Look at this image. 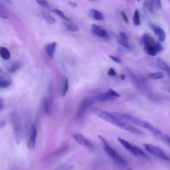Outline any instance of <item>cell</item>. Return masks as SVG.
Here are the masks:
<instances>
[{"label": "cell", "instance_id": "6da1fadb", "mask_svg": "<svg viewBox=\"0 0 170 170\" xmlns=\"http://www.w3.org/2000/svg\"><path fill=\"white\" fill-rule=\"evenodd\" d=\"M143 145L147 151L157 159L168 162L170 161V157L167 156L160 148L149 144H144Z\"/></svg>", "mask_w": 170, "mask_h": 170}, {"label": "cell", "instance_id": "7a4b0ae2", "mask_svg": "<svg viewBox=\"0 0 170 170\" xmlns=\"http://www.w3.org/2000/svg\"><path fill=\"white\" fill-rule=\"evenodd\" d=\"M118 140L121 144L135 156H139L146 159L148 158L147 155L141 148L122 139L118 138Z\"/></svg>", "mask_w": 170, "mask_h": 170}, {"label": "cell", "instance_id": "3957f363", "mask_svg": "<svg viewBox=\"0 0 170 170\" xmlns=\"http://www.w3.org/2000/svg\"><path fill=\"white\" fill-rule=\"evenodd\" d=\"M94 111L99 117L115 126L118 127L123 122L122 120L119 119L113 113L96 109L94 110Z\"/></svg>", "mask_w": 170, "mask_h": 170}, {"label": "cell", "instance_id": "277c9868", "mask_svg": "<svg viewBox=\"0 0 170 170\" xmlns=\"http://www.w3.org/2000/svg\"><path fill=\"white\" fill-rule=\"evenodd\" d=\"M115 115L121 120H125L129 121L137 126L143 127L146 121L141 119L135 116L128 114L121 113H113Z\"/></svg>", "mask_w": 170, "mask_h": 170}, {"label": "cell", "instance_id": "5b68a950", "mask_svg": "<svg viewBox=\"0 0 170 170\" xmlns=\"http://www.w3.org/2000/svg\"><path fill=\"white\" fill-rule=\"evenodd\" d=\"M95 101L94 98L88 97L82 101L81 105L76 113V117L78 119H79L83 116L85 112L88 108Z\"/></svg>", "mask_w": 170, "mask_h": 170}, {"label": "cell", "instance_id": "8992f818", "mask_svg": "<svg viewBox=\"0 0 170 170\" xmlns=\"http://www.w3.org/2000/svg\"><path fill=\"white\" fill-rule=\"evenodd\" d=\"M163 50V46L159 42L155 46L144 45V50L146 54L150 56H154Z\"/></svg>", "mask_w": 170, "mask_h": 170}, {"label": "cell", "instance_id": "52a82bcc", "mask_svg": "<svg viewBox=\"0 0 170 170\" xmlns=\"http://www.w3.org/2000/svg\"><path fill=\"white\" fill-rule=\"evenodd\" d=\"M12 83V80L10 76L0 69V86L2 88H8Z\"/></svg>", "mask_w": 170, "mask_h": 170}, {"label": "cell", "instance_id": "ba28073f", "mask_svg": "<svg viewBox=\"0 0 170 170\" xmlns=\"http://www.w3.org/2000/svg\"><path fill=\"white\" fill-rule=\"evenodd\" d=\"M149 26L153 30L155 34L158 37L159 41L161 42L164 41L166 35L165 31L163 29L152 23H149Z\"/></svg>", "mask_w": 170, "mask_h": 170}, {"label": "cell", "instance_id": "9c48e42d", "mask_svg": "<svg viewBox=\"0 0 170 170\" xmlns=\"http://www.w3.org/2000/svg\"><path fill=\"white\" fill-rule=\"evenodd\" d=\"M118 127L134 134L141 135L143 134L142 131L137 128L123 121L119 125Z\"/></svg>", "mask_w": 170, "mask_h": 170}, {"label": "cell", "instance_id": "30bf717a", "mask_svg": "<svg viewBox=\"0 0 170 170\" xmlns=\"http://www.w3.org/2000/svg\"><path fill=\"white\" fill-rule=\"evenodd\" d=\"M74 138L80 145L88 146V147H92V144L90 141L81 134H76L74 135Z\"/></svg>", "mask_w": 170, "mask_h": 170}, {"label": "cell", "instance_id": "8fae6325", "mask_svg": "<svg viewBox=\"0 0 170 170\" xmlns=\"http://www.w3.org/2000/svg\"><path fill=\"white\" fill-rule=\"evenodd\" d=\"M37 136V129L35 126L32 127L30 137L29 146L32 149H34Z\"/></svg>", "mask_w": 170, "mask_h": 170}, {"label": "cell", "instance_id": "7c38bea8", "mask_svg": "<svg viewBox=\"0 0 170 170\" xmlns=\"http://www.w3.org/2000/svg\"><path fill=\"white\" fill-rule=\"evenodd\" d=\"M53 103V99L51 97H49L44 100V109L45 113L47 115H50L51 113Z\"/></svg>", "mask_w": 170, "mask_h": 170}, {"label": "cell", "instance_id": "4fadbf2b", "mask_svg": "<svg viewBox=\"0 0 170 170\" xmlns=\"http://www.w3.org/2000/svg\"><path fill=\"white\" fill-rule=\"evenodd\" d=\"M142 40L144 45L155 46L157 42L153 38L147 34H144L142 37Z\"/></svg>", "mask_w": 170, "mask_h": 170}, {"label": "cell", "instance_id": "5bb4252c", "mask_svg": "<svg viewBox=\"0 0 170 170\" xmlns=\"http://www.w3.org/2000/svg\"><path fill=\"white\" fill-rule=\"evenodd\" d=\"M92 33L93 34L102 38H107L108 37V33L107 30L102 28L101 27L92 28Z\"/></svg>", "mask_w": 170, "mask_h": 170}, {"label": "cell", "instance_id": "9a60e30c", "mask_svg": "<svg viewBox=\"0 0 170 170\" xmlns=\"http://www.w3.org/2000/svg\"><path fill=\"white\" fill-rule=\"evenodd\" d=\"M143 128L145 129L146 130L150 132L151 133L153 134H154L157 136H159L161 133V132L158 129L151 124L150 123L147 121H146L143 126Z\"/></svg>", "mask_w": 170, "mask_h": 170}, {"label": "cell", "instance_id": "2e32d148", "mask_svg": "<svg viewBox=\"0 0 170 170\" xmlns=\"http://www.w3.org/2000/svg\"><path fill=\"white\" fill-rule=\"evenodd\" d=\"M114 98L110 95L107 92L97 95L94 98L95 101H105L111 100Z\"/></svg>", "mask_w": 170, "mask_h": 170}, {"label": "cell", "instance_id": "e0dca14e", "mask_svg": "<svg viewBox=\"0 0 170 170\" xmlns=\"http://www.w3.org/2000/svg\"><path fill=\"white\" fill-rule=\"evenodd\" d=\"M57 43L56 42H53L49 44L46 47V51L48 56L51 58H53L54 56L55 49H56Z\"/></svg>", "mask_w": 170, "mask_h": 170}, {"label": "cell", "instance_id": "ac0fdd59", "mask_svg": "<svg viewBox=\"0 0 170 170\" xmlns=\"http://www.w3.org/2000/svg\"><path fill=\"white\" fill-rule=\"evenodd\" d=\"M90 16L96 20H103L104 17L103 14L98 11L94 9H91L90 11Z\"/></svg>", "mask_w": 170, "mask_h": 170}, {"label": "cell", "instance_id": "d6986e66", "mask_svg": "<svg viewBox=\"0 0 170 170\" xmlns=\"http://www.w3.org/2000/svg\"><path fill=\"white\" fill-rule=\"evenodd\" d=\"M157 63L158 67L160 69L164 70L170 75V67L167 63L159 58L157 59Z\"/></svg>", "mask_w": 170, "mask_h": 170}, {"label": "cell", "instance_id": "ffe728a7", "mask_svg": "<svg viewBox=\"0 0 170 170\" xmlns=\"http://www.w3.org/2000/svg\"><path fill=\"white\" fill-rule=\"evenodd\" d=\"M0 55L1 58L5 60L9 59L10 57V53L7 48L3 47L0 48Z\"/></svg>", "mask_w": 170, "mask_h": 170}, {"label": "cell", "instance_id": "44dd1931", "mask_svg": "<svg viewBox=\"0 0 170 170\" xmlns=\"http://www.w3.org/2000/svg\"><path fill=\"white\" fill-rule=\"evenodd\" d=\"M65 28L67 31L71 32H77L79 31V27L76 24L67 23H64Z\"/></svg>", "mask_w": 170, "mask_h": 170}, {"label": "cell", "instance_id": "7402d4cb", "mask_svg": "<svg viewBox=\"0 0 170 170\" xmlns=\"http://www.w3.org/2000/svg\"><path fill=\"white\" fill-rule=\"evenodd\" d=\"M42 16L47 22L50 24H54L55 22V19L53 17L48 14L47 13L42 12L41 13Z\"/></svg>", "mask_w": 170, "mask_h": 170}, {"label": "cell", "instance_id": "603a6c76", "mask_svg": "<svg viewBox=\"0 0 170 170\" xmlns=\"http://www.w3.org/2000/svg\"><path fill=\"white\" fill-rule=\"evenodd\" d=\"M116 39L117 42L119 44L124 46V47L128 49H131V47L128 44V41L123 39L120 36H117L116 37Z\"/></svg>", "mask_w": 170, "mask_h": 170}, {"label": "cell", "instance_id": "cb8c5ba5", "mask_svg": "<svg viewBox=\"0 0 170 170\" xmlns=\"http://www.w3.org/2000/svg\"><path fill=\"white\" fill-rule=\"evenodd\" d=\"M20 63L17 62H15L12 63L8 68V71L10 73H14L20 68Z\"/></svg>", "mask_w": 170, "mask_h": 170}, {"label": "cell", "instance_id": "d4e9b609", "mask_svg": "<svg viewBox=\"0 0 170 170\" xmlns=\"http://www.w3.org/2000/svg\"><path fill=\"white\" fill-rule=\"evenodd\" d=\"M144 6L148 9L151 13L154 11V8L152 1H144Z\"/></svg>", "mask_w": 170, "mask_h": 170}, {"label": "cell", "instance_id": "484cf974", "mask_svg": "<svg viewBox=\"0 0 170 170\" xmlns=\"http://www.w3.org/2000/svg\"><path fill=\"white\" fill-rule=\"evenodd\" d=\"M133 21L134 24L136 26H139L141 24L140 22V13L139 10L136 9L134 12V15L133 18Z\"/></svg>", "mask_w": 170, "mask_h": 170}, {"label": "cell", "instance_id": "4316f807", "mask_svg": "<svg viewBox=\"0 0 170 170\" xmlns=\"http://www.w3.org/2000/svg\"><path fill=\"white\" fill-rule=\"evenodd\" d=\"M53 11L55 13L61 17L64 20L69 22H72V20L68 18L62 11L58 9H55L53 10Z\"/></svg>", "mask_w": 170, "mask_h": 170}, {"label": "cell", "instance_id": "83f0119b", "mask_svg": "<svg viewBox=\"0 0 170 170\" xmlns=\"http://www.w3.org/2000/svg\"><path fill=\"white\" fill-rule=\"evenodd\" d=\"M0 16L2 18L5 19H7L9 17V14L7 11L1 3L0 4Z\"/></svg>", "mask_w": 170, "mask_h": 170}, {"label": "cell", "instance_id": "f1b7e54d", "mask_svg": "<svg viewBox=\"0 0 170 170\" xmlns=\"http://www.w3.org/2000/svg\"><path fill=\"white\" fill-rule=\"evenodd\" d=\"M149 76L154 79H161L164 76V74L161 72H158L156 73L150 74L149 75Z\"/></svg>", "mask_w": 170, "mask_h": 170}, {"label": "cell", "instance_id": "f546056e", "mask_svg": "<svg viewBox=\"0 0 170 170\" xmlns=\"http://www.w3.org/2000/svg\"><path fill=\"white\" fill-rule=\"evenodd\" d=\"M69 80L67 78H65L63 84L62 94L63 96H64L67 92L69 89Z\"/></svg>", "mask_w": 170, "mask_h": 170}, {"label": "cell", "instance_id": "4dcf8cb0", "mask_svg": "<svg viewBox=\"0 0 170 170\" xmlns=\"http://www.w3.org/2000/svg\"><path fill=\"white\" fill-rule=\"evenodd\" d=\"M154 6V9L158 10L160 9L161 7V2L159 0L152 1Z\"/></svg>", "mask_w": 170, "mask_h": 170}, {"label": "cell", "instance_id": "1f68e13d", "mask_svg": "<svg viewBox=\"0 0 170 170\" xmlns=\"http://www.w3.org/2000/svg\"><path fill=\"white\" fill-rule=\"evenodd\" d=\"M159 136L161 138L163 141L170 144V136H169L161 133Z\"/></svg>", "mask_w": 170, "mask_h": 170}, {"label": "cell", "instance_id": "d6a6232c", "mask_svg": "<svg viewBox=\"0 0 170 170\" xmlns=\"http://www.w3.org/2000/svg\"><path fill=\"white\" fill-rule=\"evenodd\" d=\"M36 1L39 5L43 7H48L49 6L47 1L45 0H37Z\"/></svg>", "mask_w": 170, "mask_h": 170}, {"label": "cell", "instance_id": "836d02e7", "mask_svg": "<svg viewBox=\"0 0 170 170\" xmlns=\"http://www.w3.org/2000/svg\"><path fill=\"white\" fill-rule=\"evenodd\" d=\"M107 92L110 95L114 98L120 97V95L118 93L116 92V91L112 90L111 89H109V90Z\"/></svg>", "mask_w": 170, "mask_h": 170}, {"label": "cell", "instance_id": "e575fe53", "mask_svg": "<svg viewBox=\"0 0 170 170\" xmlns=\"http://www.w3.org/2000/svg\"><path fill=\"white\" fill-rule=\"evenodd\" d=\"M109 57L112 61H114V62L117 63L121 64L122 63V61L121 59L117 57L113 56V55H109Z\"/></svg>", "mask_w": 170, "mask_h": 170}, {"label": "cell", "instance_id": "d590c367", "mask_svg": "<svg viewBox=\"0 0 170 170\" xmlns=\"http://www.w3.org/2000/svg\"><path fill=\"white\" fill-rule=\"evenodd\" d=\"M108 75L110 76H115L116 75L115 71L113 68H111L108 72Z\"/></svg>", "mask_w": 170, "mask_h": 170}, {"label": "cell", "instance_id": "8d00e7d4", "mask_svg": "<svg viewBox=\"0 0 170 170\" xmlns=\"http://www.w3.org/2000/svg\"><path fill=\"white\" fill-rule=\"evenodd\" d=\"M121 14L122 18L123 19H124L125 22L127 23H129V21L128 18L127 16L126 13H125V12L124 11H122L121 12Z\"/></svg>", "mask_w": 170, "mask_h": 170}, {"label": "cell", "instance_id": "74e56055", "mask_svg": "<svg viewBox=\"0 0 170 170\" xmlns=\"http://www.w3.org/2000/svg\"><path fill=\"white\" fill-rule=\"evenodd\" d=\"M119 34L121 37L123 39L126 40L127 41H128V37L126 34L122 32H119Z\"/></svg>", "mask_w": 170, "mask_h": 170}, {"label": "cell", "instance_id": "f35d334b", "mask_svg": "<svg viewBox=\"0 0 170 170\" xmlns=\"http://www.w3.org/2000/svg\"><path fill=\"white\" fill-rule=\"evenodd\" d=\"M69 3L70 5L74 6V7H76L77 6V4L76 2L69 1Z\"/></svg>", "mask_w": 170, "mask_h": 170}, {"label": "cell", "instance_id": "ab89813d", "mask_svg": "<svg viewBox=\"0 0 170 170\" xmlns=\"http://www.w3.org/2000/svg\"><path fill=\"white\" fill-rule=\"evenodd\" d=\"M3 101H2L1 99V101H0V109H1V111L3 109Z\"/></svg>", "mask_w": 170, "mask_h": 170}, {"label": "cell", "instance_id": "60d3db41", "mask_svg": "<svg viewBox=\"0 0 170 170\" xmlns=\"http://www.w3.org/2000/svg\"><path fill=\"white\" fill-rule=\"evenodd\" d=\"M120 78L122 80H125V76L124 74H121L120 76Z\"/></svg>", "mask_w": 170, "mask_h": 170}, {"label": "cell", "instance_id": "b9f144b4", "mask_svg": "<svg viewBox=\"0 0 170 170\" xmlns=\"http://www.w3.org/2000/svg\"><path fill=\"white\" fill-rule=\"evenodd\" d=\"M117 51L119 52L122 53L123 52V51L122 49L120 47H118L117 49Z\"/></svg>", "mask_w": 170, "mask_h": 170}, {"label": "cell", "instance_id": "7bdbcfd3", "mask_svg": "<svg viewBox=\"0 0 170 170\" xmlns=\"http://www.w3.org/2000/svg\"><path fill=\"white\" fill-rule=\"evenodd\" d=\"M5 122H1V127H3V126H5Z\"/></svg>", "mask_w": 170, "mask_h": 170}]
</instances>
